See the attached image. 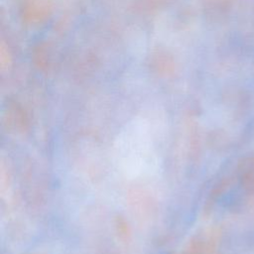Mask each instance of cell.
I'll return each instance as SVG.
<instances>
[{
    "instance_id": "1",
    "label": "cell",
    "mask_w": 254,
    "mask_h": 254,
    "mask_svg": "<svg viewBox=\"0 0 254 254\" xmlns=\"http://www.w3.org/2000/svg\"><path fill=\"white\" fill-rule=\"evenodd\" d=\"M117 170L130 180L153 175L159 169V153L151 122L137 116L122 127L113 144Z\"/></svg>"
}]
</instances>
